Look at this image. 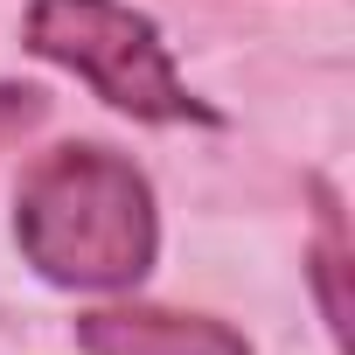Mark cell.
<instances>
[{
	"label": "cell",
	"instance_id": "2",
	"mask_svg": "<svg viewBox=\"0 0 355 355\" xmlns=\"http://www.w3.org/2000/svg\"><path fill=\"white\" fill-rule=\"evenodd\" d=\"M28 49L77 70L112 112L139 125H216V112L182 84L160 28L125 0H28Z\"/></svg>",
	"mask_w": 355,
	"mask_h": 355
},
{
	"label": "cell",
	"instance_id": "5",
	"mask_svg": "<svg viewBox=\"0 0 355 355\" xmlns=\"http://www.w3.org/2000/svg\"><path fill=\"white\" fill-rule=\"evenodd\" d=\"M49 119V98L35 84H0V146H15L21 132H35Z\"/></svg>",
	"mask_w": 355,
	"mask_h": 355
},
{
	"label": "cell",
	"instance_id": "3",
	"mask_svg": "<svg viewBox=\"0 0 355 355\" xmlns=\"http://www.w3.org/2000/svg\"><path fill=\"white\" fill-rule=\"evenodd\" d=\"M84 355H251V341L216 313L174 306H98L77 320Z\"/></svg>",
	"mask_w": 355,
	"mask_h": 355
},
{
	"label": "cell",
	"instance_id": "4",
	"mask_svg": "<svg viewBox=\"0 0 355 355\" xmlns=\"http://www.w3.org/2000/svg\"><path fill=\"white\" fill-rule=\"evenodd\" d=\"M313 286H320V306H327V327L334 341H348V293H341V223H334V202H327V237L313 251Z\"/></svg>",
	"mask_w": 355,
	"mask_h": 355
},
{
	"label": "cell",
	"instance_id": "1",
	"mask_svg": "<svg viewBox=\"0 0 355 355\" xmlns=\"http://www.w3.org/2000/svg\"><path fill=\"white\" fill-rule=\"evenodd\" d=\"M15 244L21 258L70 293H125L153 272L160 216L153 182L98 139H70L21 174L15 196Z\"/></svg>",
	"mask_w": 355,
	"mask_h": 355
}]
</instances>
